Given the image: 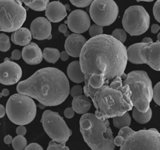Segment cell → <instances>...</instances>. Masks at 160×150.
<instances>
[{
  "label": "cell",
  "instance_id": "60d3db41",
  "mask_svg": "<svg viewBox=\"0 0 160 150\" xmlns=\"http://www.w3.org/2000/svg\"><path fill=\"white\" fill-rule=\"evenodd\" d=\"M114 142L116 146H121L122 144H123L124 142V138L119 136V135H118L114 139Z\"/></svg>",
  "mask_w": 160,
  "mask_h": 150
},
{
  "label": "cell",
  "instance_id": "ba28073f",
  "mask_svg": "<svg viewBox=\"0 0 160 150\" xmlns=\"http://www.w3.org/2000/svg\"><path fill=\"white\" fill-rule=\"evenodd\" d=\"M121 150H160V133L156 129L133 130L124 138Z\"/></svg>",
  "mask_w": 160,
  "mask_h": 150
},
{
  "label": "cell",
  "instance_id": "277c9868",
  "mask_svg": "<svg viewBox=\"0 0 160 150\" xmlns=\"http://www.w3.org/2000/svg\"><path fill=\"white\" fill-rule=\"evenodd\" d=\"M80 131L88 146L92 150H113L114 136L108 119H99L95 114L85 113L79 121Z\"/></svg>",
  "mask_w": 160,
  "mask_h": 150
},
{
  "label": "cell",
  "instance_id": "2e32d148",
  "mask_svg": "<svg viewBox=\"0 0 160 150\" xmlns=\"http://www.w3.org/2000/svg\"><path fill=\"white\" fill-rule=\"evenodd\" d=\"M86 41V38L80 34H69L65 41V51L71 57H79L81 50Z\"/></svg>",
  "mask_w": 160,
  "mask_h": 150
},
{
  "label": "cell",
  "instance_id": "d4e9b609",
  "mask_svg": "<svg viewBox=\"0 0 160 150\" xmlns=\"http://www.w3.org/2000/svg\"><path fill=\"white\" fill-rule=\"evenodd\" d=\"M42 56L46 62L54 64L60 58V52L58 49L45 48L42 51Z\"/></svg>",
  "mask_w": 160,
  "mask_h": 150
},
{
  "label": "cell",
  "instance_id": "6da1fadb",
  "mask_svg": "<svg viewBox=\"0 0 160 150\" xmlns=\"http://www.w3.org/2000/svg\"><path fill=\"white\" fill-rule=\"evenodd\" d=\"M79 62L85 85L98 89L124 72L128 62L126 46L111 35L91 37L83 46Z\"/></svg>",
  "mask_w": 160,
  "mask_h": 150
},
{
  "label": "cell",
  "instance_id": "5b68a950",
  "mask_svg": "<svg viewBox=\"0 0 160 150\" xmlns=\"http://www.w3.org/2000/svg\"><path fill=\"white\" fill-rule=\"evenodd\" d=\"M122 84L129 86L133 106L139 111L146 112L153 96L152 82L147 72L142 70L132 71L127 74Z\"/></svg>",
  "mask_w": 160,
  "mask_h": 150
},
{
  "label": "cell",
  "instance_id": "52a82bcc",
  "mask_svg": "<svg viewBox=\"0 0 160 150\" xmlns=\"http://www.w3.org/2000/svg\"><path fill=\"white\" fill-rule=\"evenodd\" d=\"M22 0H0V31L18 30L26 19V10Z\"/></svg>",
  "mask_w": 160,
  "mask_h": 150
},
{
  "label": "cell",
  "instance_id": "e575fe53",
  "mask_svg": "<svg viewBox=\"0 0 160 150\" xmlns=\"http://www.w3.org/2000/svg\"><path fill=\"white\" fill-rule=\"evenodd\" d=\"M83 89L80 85H74L72 86V88L70 89L69 94L72 98H74L76 96H79L82 94L83 92Z\"/></svg>",
  "mask_w": 160,
  "mask_h": 150
},
{
  "label": "cell",
  "instance_id": "681fc988",
  "mask_svg": "<svg viewBox=\"0 0 160 150\" xmlns=\"http://www.w3.org/2000/svg\"><path fill=\"white\" fill-rule=\"evenodd\" d=\"M137 1H146V2H151L154 0H136Z\"/></svg>",
  "mask_w": 160,
  "mask_h": 150
},
{
  "label": "cell",
  "instance_id": "b9f144b4",
  "mask_svg": "<svg viewBox=\"0 0 160 150\" xmlns=\"http://www.w3.org/2000/svg\"><path fill=\"white\" fill-rule=\"evenodd\" d=\"M69 55L66 52V51H63L61 52H60V59L62 61H66L69 59Z\"/></svg>",
  "mask_w": 160,
  "mask_h": 150
},
{
  "label": "cell",
  "instance_id": "7a4b0ae2",
  "mask_svg": "<svg viewBox=\"0 0 160 150\" xmlns=\"http://www.w3.org/2000/svg\"><path fill=\"white\" fill-rule=\"evenodd\" d=\"M18 92L28 95L46 106L62 103L70 92L65 74L56 68L47 67L36 71L28 79L19 82Z\"/></svg>",
  "mask_w": 160,
  "mask_h": 150
},
{
  "label": "cell",
  "instance_id": "74e56055",
  "mask_svg": "<svg viewBox=\"0 0 160 150\" xmlns=\"http://www.w3.org/2000/svg\"><path fill=\"white\" fill-rule=\"evenodd\" d=\"M64 115L67 119H71L74 116V111L72 108H68L64 111Z\"/></svg>",
  "mask_w": 160,
  "mask_h": 150
},
{
  "label": "cell",
  "instance_id": "cb8c5ba5",
  "mask_svg": "<svg viewBox=\"0 0 160 150\" xmlns=\"http://www.w3.org/2000/svg\"><path fill=\"white\" fill-rule=\"evenodd\" d=\"M24 4L36 11H45L49 0H22Z\"/></svg>",
  "mask_w": 160,
  "mask_h": 150
},
{
  "label": "cell",
  "instance_id": "ffe728a7",
  "mask_svg": "<svg viewBox=\"0 0 160 150\" xmlns=\"http://www.w3.org/2000/svg\"><path fill=\"white\" fill-rule=\"evenodd\" d=\"M67 74L69 79L75 83L78 84L85 81L79 61H74L69 63L67 68Z\"/></svg>",
  "mask_w": 160,
  "mask_h": 150
},
{
  "label": "cell",
  "instance_id": "83f0119b",
  "mask_svg": "<svg viewBox=\"0 0 160 150\" xmlns=\"http://www.w3.org/2000/svg\"><path fill=\"white\" fill-rule=\"evenodd\" d=\"M11 48L9 38L4 33L0 34V51L6 52Z\"/></svg>",
  "mask_w": 160,
  "mask_h": 150
},
{
  "label": "cell",
  "instance_id": "4dcf8cb0",
  "mask_svg": "<svg viewBox=\"0 0 160 150\" xmlns=\"http://www.w3.org/2000/svg\"><path fill=\"white\" fill-rule=\"evenodd\" d=\"M103 28L102 26L98 25L97 24H94L90 26L89 28V34L91 37L99 36L102 34Z\"/></svg>",
  "mask_w": 160,
  "mask_h": 150
},
{
  "label": "cell",
  "instance_id": "ab89813d",
  "mask_svg": "<svg viewBox=\"0 0 160 150\" xmlns=\"http://www.w3.org/2000/svg\"><path fill=\"white\" fill-rule=\"evenodd\" d=\"M16 132L18 135L24 136L26 134V128L24 126V125H19L16 129Z\"/></svg>",
  "mask_w": 160,
  "mask_h": 150
},
{
  "label": "cell",
  "instance_id": "5bb4252c",
  "mask_svg": "<svg viewBox=\"0 0 160 150\" xmlns=\"http://www.w3.org/2000/svg\"><path fill=\"white\" fill-rule=\"evenodd\" d=\"M66 22L69 29L77 34L86 32L91 26L89 16L86 11L81 9H76L71 12L68 16Z\"/></svg>",
  "mask_w": 160,
  "mask_h": 150
},
{
  "label": "cell",
  "instance_id": "7c38bea8",
  "mask_svg": "<svg viewBox=\"0 0 160 150\" xmlns=\"http://www.w3.org/2000/svg\"><path fill=\"white\" fill-rule=\"evenodd\" d=\"M139 56L144 64L155 71H160V41L142 42L139 48Z\"/></svg>",
  "mask_w": 160,
  "mask_h": 150
},
{
  "label": "cell",
  "instance_id": "f546056e",
  "mask_svg": "<svg viewBox=\"0 0 160 150\" xmlns=\"http://www.w3.org/2000/svg\"><path fill=\"white\" fill-rule=\"evenodd\" d=\"M48 150H69V148L66 146V143H59L53 140L49 141Z\"/></svg>",
  "mask_w": 160,
  "mask_h": 150
},
{
  "label": "cell",
  "instance_id": "7402d4cb",
  "mask_svg": "<svg viewBox=\"0 0 160 150\" xmlns=\"http://www.w3.org/2000/svg\"><path fill=\"white\" fill-rule=\"evenodd\" d=\"M142 42H138L133 44L127 49L128 61L135 64H144L139 56V48Z\"/></svg>",
  "mask_w": 160,
  "mask_h": 150
},
{
  "label": "cell",
  "instance_id": "4316f807",
  "mask_svg": "<svg viewBox=\"0 0 160 150\" xmlns=\"http://www.w3.org/2000/svg\"><path fill=\"white\" fill-rule=\"evenodd\" d=\"M12 146L15 150H23L27 146L26 139L22 135H18L13 138Z\"/></svg>",
  "mask_w": 160,
  "mask_h": 150
},
{
  "label": "cell",
  "instance_id": "9c48e42d",
  "mask_svg": "<svg viewBox=\"0 0 160 150\" xmlns=\"http://www.w3.org/2000/svg\"><path fill=\"white\" fill-rule=\"evenodd\" d=\"M41 122L46 133L52 140L57 142L66 143L72 134V131L57 112L44 111Z\"/></svg>",
  "mask_w": 160,
  "mask_h": 150
},
{
  "label": "cell",
  "instance_id": "7bdbcfd3",
  "mask_svg": "<svg viewBox=\"0 0 160 150\" xmlns=\"http://www.w3.org/2000/svg\"><path fill=\"white\" fill-rule=\"evenodd\" d=\"M159 29H160V26L157 24H153L151 26V31L153 34L157 33Z\"/></svg>",
  "mask_w": 160,
  "mask_h": 150
},
{
  "label": "cell",
  "instance_id": "ac0fdd59",
  "mask_svg": "<svg viewBox=\"0 0 160 150\" xmlns=\"http://www.w3.org/2000/svg\"><path fill=\"white\" fill-rule=\"evenodd\" d=\"M45 14L50 22H60L67 16L66 6L59 1L51 2L45 10Z\"/></svg>",
  "mask_w": 160,
  "mask_h": 150
},
{
  "label": "cell",
  "instance_id": "f5cc1de1",
  "mask_svg": "<svg viewBox=\"0 0 160 150\" xmlns=\"http://www.w3.org/2000/svg\"><path fill=\"white\" fill-rule=\"evenodd\" d=\"M2 92H0V98H1L2 97Z\"/></svg>",
  "mask_w": 160,
  "mask_h": 150
},
{
  "label": "cell",
  "instance_id": "f6af8a7d",
  "mask_svg": "<svg viewBox=\"0 0 160 150\" xmlns=\"http://www.w3.org/2000/svg\"><path fill=\"white\" fill-rule=\"evenodd\" d=\"M6 113V108L2 104H0V118H3L5 116Z\"/></svg>",
  "mask_w": 160,
  "mask_h": 150
},
{
  "label": "cell",
  "instance_id": "f907efd6",
  "mask_svg": "<svg viewBox=\"0 0 160 150\" xmlns=\"http://www.w3.org/2000/svg\"><path fill=\"white\" fill-rule=\"evenodd\" d=\"M157 39H158V41H160V32L158 33V34L157 36Z\"/></svg>",
  "mask_w": 160,
  "mask_h": 150
},
{
  "label": "cell",
  "instance_id": "d590c367",
  "mask_svg": "<svg viewBox=\"0 0 160 150\" xmlns=\"http://www.w3.org/2000/svg\"><path fill=\"white\" fill-rule=\"evenodd\" d=\"M26 150H42L43 148L41 145L38 144L37 142H32L28 144L26 148Z\"/></svg>",
  "mask_w": 160,
  "mask_h": 150
},
{
  "label": "cell",
  "instance_id": "8fae6325",
  "mask_svg": "<svg viewBox=\"0 0 160 150\" xmlns=\"http://www.w3.org/2000/svg\"><path fill=\"white\" fill-rule=\"evenodd\" d=\"M119 9L114 0H94L89 8L92 21L101 26L112 24L117 19Z\"/></svg>",
  "mask_w": 160,
  "mask_h": 150
},
{
  "label": "cell",
  "instance_id": "9a60e30c",
  "mask_svg": "<svg viewBox=\"0 0 160 150\" xmlns=\"http://www.w3.org/2000/svg\"><path fill=\"white\" fill-rule=\"evenodd\" d=\"M30 31L32 38L37 40L50 39L52 38L51 24L44 17L34 19L31 23Z\"/></svg>",
  "mask_w": 160,
  "mask_h": 150
},
{
  "label": "cell",
  "instance_id": "f1b7e54d",
  "mask_svg": "<svg viewBox=\"0 0 160 150\" xmlns=\"http://www.w3.org/2000/svg\"><path fill=\"white\" fill-rule=\"evenodd\" d=\"M111 36L121 42L122 43H124L127 38V34L126 32L124 29H115L111 34Z\"/></svg>",
  "mask_w": 160,
  "mask_h": 150
},
{
  "label": "cell",
  "instance_id": "c3c4849f",
  "mask_svg": "<svg viewBox=\"0 0 160 150\" xmlns=\"http://www.w3.org/2000/svg\"><path fill=\"white\" fill-rule=\"evenodd\" d=\"M38 107H39V109H44V108L46 107V105H44V104H42V103L39 102V104H38Z\"/></svg>",
  "mask_w": 160,
  "mask_h": 150
},
{
  "label": "cell",
  "instance_id": "d6986e66",
  "mask_svg": "<svg viewBox=\"0 0 160 150\" xmlns=\"http://www.w3.org/2000/svg\"><path fill=\"white\" fill-rule=\"evenodd\" d=\"M91 106V102L88 96L85 94L73 98L72 108L74 112L79 114L87 113Z\"/></svg>",
  "mask_w": 160,
  "mask_h": 150
},
{
  "label": "cell",
  "instance_id": "44dd1931",
  "mask_svg": "<svg viewBox=\"0 0 160 150\" xmlns=\"http://www.w3.org/2000/svg\"><path fill=\"white\" fill-rule=\"evenodd\" d=\"M32 34L31 31L26 28H20L15 31L11 35L12 42L19 46H25L31 41Z\"/></svg>",
  "mask_w": 160,
  "mask_h": 150
},
{
  "label": "cell",
  "instance_id": "836d02e7",
  "mask_svg": "<svg viewBox=\"0 0 160 150\" xmlns=\"http://www.w3.org/2000/svg\"><path fill=\"white\" fill-rule=\"evenodd\" d=\"M152 11L154 18L158 22H160V0L156 1L154 3Z\"/></svg>",
  "mask_w": 160,
  "mask_h": 150
},
{
  "label": "cell",
  "instance_id": "7dc6e473",
  "mask_svg": "<svg viewBox=\"0 0 160 150\" xmlns=\"http://www.w3.org/2000/svg\"><path fill=\"white\" fill-rule=\"evenodd\" d=\"M2 95H3V96H8V95H9V90L8 89H6V88H4V89H3L2 90Z\"/></svg>",
  "mask_w": 160,
  "mask_h": 150
},
{
  "label": "cell",
  "instance_id": "1f68e13d",
  "mask_svg": "<svg viewBox=\"0 0 160 150\" xmlns=\"http://www.w3.org/2000/svg\"><path fill=\"white\" fill-rule=\"evenodd\" d=\"M152 99L156 104L160 106V81L153 88Z\"/></svg>",
  "mask_w": 160,
  "mask_h": 150
},
{
  "label": "cell",
  "instance_id": "d6a6232c",
  "mask_svg": "<svg viewBox=\"0 0 160 150\" xmlns=\"http://www.w3.org/2000/svg\"><path fill=\"white\" fill-rule=\"evenodd\" d=\"M72 4L78 8H85L89 6L94 0H69Z\"/></svg>",
  "mask_w": 160,
  "mask_h": 150
},
{
  "label": "cell",
  "instance_id": "db71d44e",
  "mask_svg": "<svg viewBox=\"0 0 160 150\" xmlns=\"http://www.w3.org/2000/svg\"><path fill=\"white\" fill-rule=\"evenodd\" d=\"M0 124H1V122H0Z\"/></svg>",
  "mask_w": 160,
  "mask_h": 150
},
{
  "label": "cell",
  "instance_id": "8992f818",
  "mask_svg": "<svg viewBox=\"0 0 160 150\" xmlns=\"http://www.w3.org/2000/svg\"><path fill=\"white\" fill-rule=\"evenodd\" d=\"M32 99L19 92L10 96L6 102V111L12 122L24 126L34 120L36 115V105Z\"/></svg>",
  "mask_w": 160,
  "mask_h": 150
},
{
  "label": "cell",
  "instance_id": "ee69618b",
  "mask_svg": "<svg viewBox=\"0 0 160 150\" xmlns=\"http://www.w3.org/2000/svg\"><path fill=\"white\" fill-rule=\"evenodd\" d=\"M12 138L11 135L9 134H8L6 135L4 138V142L6 144H10L12 143Z\"/></svg>",
  "mask_w": 160,
  "mask_h": 150
},
{
  "label": "cell",
  "instance_id": "bcb514c9",
  "mask_svg": "<svg viewBox=\"0 0 160 150\" xmlns=\"http://www.w3.org/2000/svg\"><path fill=\"white\" fill-rule=\"evenodd\" d=\"M142 42H144V43H151V42H152L153 41H152V39L151 38L145 37L142 39Z\"/></svg>",
  "mask_w": 160,
  "mask_h": 150
},
{
  "label": "cell",
  "instance_id": "4fadbf2b",
  "mask_svg": "<svg viewBox=\"0 0 160 150\" xmlns=\"http://www.w3.org/2000/svg\"><path fill=\"white\" fill-rule=\"evenodd\" d=\"M22 69L16 62L11 60L4 61L0 64V83L13 85L21 78Z\"/></svg>",
  "mask_w": 160,
  "mask_h": 150
},
{
  "label": "cell",
  "instance_id": "30bf717a",
  "mask_svg": "<svg viewBox=\"0 0 160 150\" xmlns=\"http://www.w3.org/2000/svg\"><path fill=\"white\" fill-rule=\"evenodd\" d=\"M150 16L146 10L139 5L129 7L124 12L122 24L124 29L131 36H139L149 28Z\"/></svg>",
  "mask_w": 160,
  "mask_h": 150
},
{
  "label": "cell",
  "instance_id": "603a6c76",
  "mask_svg": "<svg viewBox=\"0 0 160 150\" xmlns=\"http://www.w3.org/2000/svg\"><path fill=\"white\" fill-rule=\"evenodd\" d=\"M132 118L139 124H146L148 122L152 117V109L149 107L146 112L139 111L136 108H132Z\"/></svg>",
  "mask_w": 160,
  "mask_h": 150
},
{
  "label": "cell",
  "instance_id": "484cf974",
  "mask_svg": "<svg viewBox=\"0 0 160 150\" xmlns=\"http://www.w3.org/2000/svg\"><path fill=\"white\" fill-rule=\"evenodd\" d=\"M112 122L115 128L120 129L123 127L130 126L131 122V118L128 111L122 116H118L112 118Z\"/></svg>",
  "mask_w": 160,
  "mask_h": 150
},
{
  "label": "cell",
  "instance_id": "816d5d0a",
  "mask_svg": "<svg viewBox=\"0 0 160 150\" xmlns=\"http://www.w3.org/2000/svg\"><path fill=\"white\" fill-rule=\"evenodd\" d=\"M8 60H10V59H9V58H6L4 59V61H8Z\"/></svg>",
  "mask_w": 160,
  "mask_h": 150
},
{
  "label": "cell",
  "instance_id": "3957f363",
  "mask_svg": "<svg viewBox=\"0 0 160 150\" xmlns=\"http://www.w3.org/2000/svg\"><path fill=\"white\" fill-rule=\"evenodd\" d=\"M83 91L92 99L96 108L95 115L99 119L122 116L132 109L130 89L127 84H122L121 76L98 89L84 85Z\"/></svg>",
  "mask_w": 160,
  "mask_h": 150
},
{
  "label": "cell",
  "instance_id": "8d00e7d4",
  "mask_svg": "<svg viewBox=\"0 0 160 150\" xmlns=\"http://www.w3.org/2000/svg\"><path fill=\"white\" fill-rule=\"evenodd\" d=\"M22 57V52L19 49H14L11 52V60H19Z\"/></svg>",
  "mask_w": 160,
  "mask_h": 150
},
{
  "label": "cell",
  "instance_id": "e0dca14e",
  "mask_svg": "<svg viewBox=\"0 0 160 150\" xmlns=\"http://www.w3.org/2000/svg\"><path fill=\"white\" fill-rule=\"evenodd\" d=\"M21 52L22 58L28 64H38L42 60V52L41 48L35 42H29L22 48Z\"/></svg>",
  "mask_w": 160,
  "mask_h": 150
},
{
  "label": "cell",
  "instance_id": "f35d334b",
  "mask_svg": "<svg viewBox=\"0 0 160 150\" xmlns=\"http://www.w3.org/2000/svg\"><path fill=\"white\" fill-rule=\"evenodd\" d=\"M58 30L60 32H62L64 34V35L66 36V37H68L69 35V31H68V27L66 24H61L59 26V28H58Z\"/></svg>",
  "mask_w": 160,
  "mask_h": 150
}]
</instances>
